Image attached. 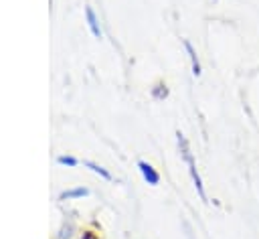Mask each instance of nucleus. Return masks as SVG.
Returning <instances> with one entry per match:
<instances>
[{
  "label": "nucleus",
  "instance_id": "nucleus-2",
  "mask_svg": "<svg viewBox=\"0 0 259 239\" xmlns=\"http://www.w3.org/2000/svg\"><path fill=\"white\" fill-rule=\"evenodd\" d=\"M138 168H140V174H142V178L148 183V185H152V187H156L158 183H160V174H158V170L150 164V162H146V160H140L138 162Z\"/></svg>",
  "mask_w": 259,
  "mask_h": 239
},
{
  "label": "nucleus",
  "instance_id": "nucleus-7",
  "mask_svg": "<svg viewBox=\"0 0 259 239\" xmlns=\"http://www.w3.org/2000/svg\"><path fill=\"white\" fill-rule=\"evenodd\" d=\"M57 164H61V166H69V168H75V166L79 164V160H77L75 156L61 154V156H57Z\"/></svg>",
  "mask_w": 259,
  "mask_h": 239
},
{
  "label": "nucleus",
  "instance_id": "nucleus-6",
  "mask_svg": "<svg viewBox=\"0 0 259 239\" xmlns=\"http://www.w3.org/2000/svg\"><path fill=\"white\" fill-rule=\"evenodd\" d=\"M89 195V189H85V187H75V189H69V191H63L61 193V201H65V199H83V197H87Z\"/></svg>",
  "mask_w": 259,
  "mask_h": 239
},
{
  "label": "nucleus",
  "instance_id": "nucleus-8",
  "mask_svg": "<svg viewBox=\"0 0 259 239\" xmlns=\"http://www.w3.org/2000/svg\"><path fill=\"white\" fill-rule=\"evenodd\" d=\"M186 231H188V239H195V237H192V233H190V229H188V225H186Z\"/></svg>",
  "mask_w": 259,
  "mask_h": 239
},
{
  "label": "nucleus",
  "instance_id": "nucleus-3",
  "mask_svg": "<svg viewBox=\"0 0 259 239\" xmlns=\"http://www.w3.org/2000/svg\"><path fill=\"white\" fill-rule=\"evenodd\" d=\"M85 19H87V27H89L91 35H93L95 39H101L99 21H97V17H95V13H93V9H91V7H85Z\"/></svg>",
  "mask_w": 259,
  "mask_h": 239
},
{
  "label": "nucleus",
  "instance_id": "nucleus-5",
  "mask_svg": "<svg viewBox=\"0 0 259 239\" xmlns=\"http://www.w3.org/2000/svg\"><path fill=\"white\" fill-rule=\"evenodd\" d=\"M83 166L85 168H89L91 172H95V174H99L103 181H113V176H111V172L109 170H105L103 166H99L97 162H93V160H83Z\"/></svg>",
  "mask_w": 259,
  "mask_h": 239
},
{
  "label": "nucleus",
  "instance_id": "nucleus-1",
  "mask_svg": "<svg viewBox=\"0 0 259 239\" xmlns=\"http://www.w3.org/2000/svg\"><path fill=\"white\" fill-rule=\"evenodd\" d=\"M176 142H178V148H180V156L184 158V162H186V166H188V172H190V178H192V183H195V189H197L199 197H201L205 203H209V201H207L205 187H203V181H201V174H199V170H197L195 156H192L190 146H188V140L184 138V134H182V132H176Z\"/></svg>",
  "mask_w": 259,
  "mask_h": 239
},
{
  "label": "nucleus",
  "instance_id": "nucleus-4",
  "mask_svg": "<svg viewBox=\"0 0 259 239\" xmlns=\"http://www.w3.org/2000/svg\"><path fill=\"white\" fill-rule=\"evenodd\" d=\"M182 43H184V49H186V53H188V59H190V67H192V75H195V77H199V75H201V63H199V57H197V51H195V47H192V43H190L188 39H184Z\"/></svg>",
  "mask_w": 259,
  "mask_h": 239
}]
</instances>
